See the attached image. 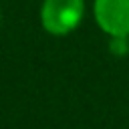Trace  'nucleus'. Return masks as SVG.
I'll return each instance as SVG.
<instances>
[{
	"label": "nucleus",
	"mask_w": 129,
	"mask_h": 129,
	"mask_svg": "<svg viewBox=\"0 0 129 129\" xmlns=\"http://www.w3.org/2000/svg\"><path fill=\"white\" fill-rule=\"evenodd\" d=\"M87 12L85 0H42L38 20L46 34L69 36L75 32Z\"/></svg>",
	"instance_id": "nucleus-1"
},
{
	"label": "nucleus",
	"mask_w": 129,
	"mask_h": 129,
	"mask_svg": "<svg viewBox=\"0 0 129 129\" xmlns=\"http://www.w3.org/2000/svg\"><path fill=\"white\" fill-rule=\"evenodd\" d=\"M93 20L109 36H129V0H93Z\"/></svg>",
	"instance_id": "nucleus-2"
},
{
	"label": "nucleus",
	"mask_w": 129,
	"mask_h": 129,
	"mask_svg": "<svg viewBox=\"0 0 129 129\" xmlns=\"http://www.w3.org/2000/svg\"><path fill=\"white\" fill-rule=\"evenodd\" d=\"M109 52L115 56L129 54V36H109Z\"/></svg>",
	"instance_id": "nucleus-3"
},
{
	"label": "nucleus",
	"mask_w": 129,
	"mask_h": 129,
	"mask_svg": "<svg viewBox=\"0 0 129 129\" xmlns=\"http://www.w3.org/2000/svg\"><path fill=\"white\" fill-rule=\"evenodd\" d=\"M0 30H2V14H0Z\"/></svg>",
	"instance_id": "nucleus-4"
}]
</instances>
